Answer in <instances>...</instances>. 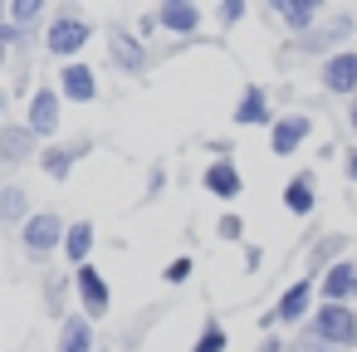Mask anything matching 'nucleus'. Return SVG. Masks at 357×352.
I'll use <instances>...</instances> for the list:
<instances>
[{"label": "nucleus", "instance_id": "1", "mask_svg": "<svg viewBox=\"0 0 357 352\" xmlns=\"http://www.w3.org/2000/svg\"><path fill=\"white\" fill-rule=\"evenodd\" d=\"M89 40H93V20H89L84 10L64 6V10H54V15H50V25H45V40H40V45H45V54H50V59L74 64V59H84Z\"/></svg>", "mask_w": 357, "mask_h": 352}, {"label": "nucleus", "instance_id": "2", "mask_svg": "<svg viewBox=\"0 0 357 352\" xmlns=\"http://www.w3.org/2000/svg\"><path fill=\"white\" fill-rule=\"evenodd\" d=\"M357 35V15L352 10H333L323 15L318 30H308L303 40H289V54H303V59H333L337 49H352L347 40Z\"/></svg>", "mask_w": 357, "mask_h": 352}, {"label": "nucleus", "instance_id": "3", "mask_svg": "<svg viewBox=\"0 0 357 352\" xmlns=\"http://www.w3.org/2000/svg\"><path fill=\"white\" fill-rule=\"evenodd\" d=\"M64 230H69V220H64L59 211H35L15 235H20V250H25L30 264H50V259L64 250Z\"/></svg>", "mask_w": 357, "mask_h": 352}, {"label": "nucleus", "instance_id": "4", "mask_svg": "<svg viewBox=\"0 0 357 352\" xmlns=\"http://www.w3.org/2000/svg\"><path fill=\"white\" fill-rule=\"evenodd\" d=\"M303 328L318 342H328L333 352H357V308H347V303H318Z\"/></svg>", "mask_w": 357, "mask_h": 352}, {"label": "nucleus", "instance_id": "5", "mask_svg": "<svg viewBox=\"0 0 357 352\" xmlns=\"http://www.w3.org/2000/svg\"><path fill=\"white\" fill-rule=\"evenodd\" d=\"M45 147L59 137V128H64V98H59V89L54 84H35L30 89V98H25V118H20Z\"/></svg>", "mask_w": 357, "mask_h": 352}, {"label": "nucleus", "instance_id": "6", "mask_svg": "<svg viewBox=\"0 0 357 352\" xmlns=\"http://www.w3.org/2000/svg\"><path fill=\"white\" fill-rule=\"evenodd\" d=\"M313 308H318V279H308V274H298L274 303H269V313H274V332L279 328H303L308 318H313Z\"/></svg>", "mask_w": 357, "mask_h": 352}, {"label": "nucleus", "instance_id": "7", "mask_svg": "<svg viewBox=\"0 0 357 352\" xmlns=\"http://www.w3.org/2000/svg\"><path fill=\"white\" fill-rule=\"evenodd\" d=\"M69 279H74V303H79V313H84L89 323H98V318L113 313V284H108V274H103L98 264H84V269H74Z\"/></svg>", "mask_w": 357, "mask_h": 352}, {"label": "nucleus", "instance_id": "8", "mask_svg": "<svg viewBox=\"0 0 357 352\" xmlns=\"http://www.w3.org/2000/svg\"><path fill=\"white\" fill-rule=\"evenodd\" d=\"M103 45H108V64H113L118 74H128V79H142V74L152 69V45H142V40H137V30H128V25H113Z\"/></svg>", "mask_w": 357, "mask_h": 352}, {"label": "nucleus", "instance_id": "9", "mask_svg": "<svg viewBox=\"0 0 357 352\" xmlns=\"http://www.w3.org/2000/svg\"><path fill=\"white\" fill-rule=\"evenodd\" d=\"M54 89H59V98L64 103H74V108H89V103H98V69L93 64H84V59H74V64H59V74H54Z\"/></svg>", "mask_w": 357, "mask_h": 352}, {"label": "nucleus", "instance_id": "10", "mask_svg": "<svg viewBox=\"0 0 357 352\" xmlns=\"http://www.w3.org/2000/svg\"><path fill=\"white\" fill-rule=\"evenodd\" d=\"M313 113H279L269 128V157H298L313 137Z\"/></svg>", "mask_w": 357, "mask_h": 352}, {"label": "nucleus", "instance_id": "11", "mask_svg": "<svg viewBox=\"0 0 357 352\" xmlns=\"http://www.w3.org/2000/svg\"><path fill=\"white\" fill-rule=\"evenodd\" d=\"M201 191L215 196L220 206H235L245 196V171L235 167V157H211L206 171H201Z\"/></svg>", "mask_w": 357, "mask_h": 352}, {"label": "nucleus", "instance_id": "12", "mask_svg": "<svg viewBox=\"0 0 357 352\" xmlns=\"http://www.w3.org/2000/svg\"><path fill=\"white\" fill-rule=\"evenodd\" d=\"M318 89L328 98H357V49H337L333 59L318 64Z\"/></svg>", "mask_w": 357, "mask_h": 352}, {"label": "nucleus", "instance_id": "13", "mask_svg": "<svg viewBox=\"0 0 357 352\" xmlns=\"http://www.w3.org/2000/svg\"><path fill=\"white\" fill-rule=\"evenodd\" d=\"M45 142L25 128V123H0V171H15L25 162H40Z\"/></svg>", "mask_w": 357, "mask_h": 352}, {"label": "nucleus", "instance_id": "14", "mask_svg": "<svg viewBox=\"0 0 357 352\" xmlns=\"http://www.w3.org/2000/svg\"><path fill=\"white\" fill-rule=\"evenodd\" d=\"M274 98H269V89L264 84H245L240 89V98H235V108H230V123L235 128H274Z\"/></svg>", "mask_w": 357, "mask_h": 352}, {"label": "nucleus", "instance_id": "15", "mask_svg": "<svg viewBox=\"0 0 357 352\" xmlns=\"http://www.w3.org/2000/svg\"><path fill=\"white\" fill-rule=\"evenodd\" d=\"M89 152H93V137H79V142H50V147L40 152V162H35V167H40L50 181H69V176H74V167H79Z\"/></svg>", "mask_w": 357, "mask_h": 352}, {"label": "nucleus", "instance_id": "16", "mask_svg": "<svg viewBox=\"0 0 357 352\" xmlns=\"http://www.w3.org/2000/svg\"><path fill=\"white\" fill-rule=\"evenodd\" d=\"M157 25H162V35L196 40V35H201V25H206V15H201L196 0H162V6H157Z\"/></svg>", "mask_w": 357, "mask_h": 352}, {"label": "nucleus", "instance_id": "17", "mask_svg": "<svg viewBox=\"0 0 357 352\" xmlns=\"http://www.w3.org/2000/svg\"><path fill=\"white\" fill-rule=\"evenodd\" d=\"M269 15L274 20H284V30L294 35V40H303L308 30H318L323 25V6H318V0H269Z\"/></svg>", "mask_w": 357, "mask_h": 352}, {"label": "nucleus", "instance_id": "18", "mask_svg": "<svg viewBox=\"0 0 357 352\" xmlns=\"http://www.w3.org/2000/svg\"><path fill=\"white\" fill-rule=\"evenodd\" d=\"M93 250H98V225L89 220V215H79V220H69V230H64V264H69V274L74 269H84V264H93Z\"/></svg>", "mask_w": 357, "mask_h": 352}, {"label": "nucleus", "instance_id": "19", "mask_svg": "<svg viewBox=\"0 0 357 352\" xmlns=\"http://www.w3.org/2000/svg\"><path fill=\"white\" fill-rule=\"evenodd\" d=\"M318 303H347V308H357V259H337L318 279Z\"/></svg>", "mask_w": 357, "mask_h": 352}, {"label": "nucleus", "instance_id": "20", "mask_svg": "<svg viewBox=\"0 0 357 352\" xmlns=\"http://www.w3.org/2000/svg\"><path fill=\"white\" fill-rule=\"evenodd\" d=\"M284 211L298 215V220H308L318 211V176H313V167H303V171H294L284 181Z\"/></svg>", "mask_w": 357, "mask_h": 352}, {"label": "nucleus", "instance_id": "21", "mask_svg": "<svg viewBox=\"0 0 357 352\" xmlns=\"http://www.w3.org/2000/svg\"><path fill=\"white\" fill-rule=\"evenodd\" d=\"M54 352H98V337H93V323L74 308L64 323H59V337H54Z\"/></svg>", "mask_w": 357, "mask_h": 352}, {"label": "nucleus", "instance_id": "22", "mask_svg": "<svg viewBox=\"0 0 357 352\" xmlns=\"http://www.w3.org/2000/svg\"><path fill=\"white\" fill-rule=\"evenodd\" d=\"M30 215H35V201H30V191H25L20 181H6V186H0V225L20 230Z\"/></svg>", "mask_w": 357, "mask_h": 352}, {"label": "nucleus", "instance_id": "23", "mask_svg": "<svg viewBox=\"0 0 357 352\" xmlns=\"http://www.w3.org/2000/svg\"><path fill=\"white\" fill-rule=\"evenodd\" d=\"M337 259H347V235H323V240H313L308 245V279H323Z\"/></svg>", "mask_w": 357, "mask_h": 352}, {"label": "nucleus", "instance_id": "24", "mask_svg": "<svg viewBox=\"0 0 357 352\" xmlns=\"http://www.w3.org/2000/svg\"><path fill=\"white\" fill-rule=\"evenodd\" d=\"M69 293H74V279L69 274H45V303H50V313L64 323L74 308H69Z\"/></svg>", "mask_w": 357, "mask_h": 352}, {"label": "nucleus", "instance_id": "25", "mask_svg": "<svg viewBox=\"0 0 357 352\" xmlns=\"http://www.w3.org/2000/svg\"><path fill=\"white\" fill-rule=\"evenodd\" d=\"M191 352H230V332H225V323H220V318H206L201 332H196V342H191Z\"/></svg>", "mask_w": 357, "mask_h": 352}, {"label": "nucleus", "instance_id": "26", "mask_svg": "<svg viewBox=\"0 0 357 352\" xmlns=\"http://www.w3.org/2000/svg\"><path fill=\"white\" fill-rule=\"evenodd\" d=\"M45 15H50L45 0H10V25H15V30H35Z\"/></svg>", "mask_w": 357, "mask_h": 352}, {"label": "nucleus", "instance_id": "27", "mask_svg": "<svg viewBox=\"0 0 357 352\" xmlns=\"http://www.w3.org/2000/svg\"><path fill=\"white\" fill-rule=\"evenodd\" d=\"M191 274H196V259H191V254H176V259H172V264L162 269V279H167L172 289H181V284H186Z\"/></svg>", "mask_w": 357, "mask_h": 352}, {"label": "nucleus", "instance_id": "28", "mask_svg": "<svg viewBox=\"0 0 357 352\" xmlns=\"http://www.w3.org/2000/svg\"><path fill=\"white\" fill-rule=\"evenodd\" d=\"M215 235H220L225 245H240V240H245V220H240L235 211H225V215L215 220Z\"/></svg>", "mask_w": 357, "mask_h": 352}, {"label": "nucleus", "instance_id": "29", "mask_svg": "<svg viewBox=\"0 0 357 352\" xmlns=\"http://www.w3.org/2000/svg\"><path fill=\"white\" fill-rule=\"evenodd\" d=\"M245 15H250V6H245V0H220V6H215V20H220L225 30H235Z\"/></svg>", "mask_w": 357, "mask_h": 352}, {"label": "nucleus", "instance_id": "30", "mask_svg": "<svg viewBox=\"0 0 357 352\" xmlns=\"http://www.w3.org/2000/svg\"><path fill=\"white\" fill-rule=\"evenodd\" d=\"M289 352H333V347H328V342H318L308 328H298V332L289 337Z\"/></svg>", "mask_w": 357, "mask_h": 352}, {"label": "nucleus", "instance_id": "31", "mask_svg": "<svg viewBox=\"0 0 357 352\" xmlns=\"http://www.w3.org/2000/svg\"><path fill=\"white\" fill-rule=\"evenodd\" d=\"M132 30H137V40H142V45H152V35H162V25H157V10H142Z\"/></svg>", "mask_w": 357, "mask_h": 352}, {"label": "nucleus", "instance_id": "32", "mask_svg": "<svg viewBox=\"0 0 357 352\" xmlns=\"http://www.w3.org/2000/svg\"><path fill=\"white\" fill-rule=\"evenodd\" d=\"M162 191H167V167L157 162V167L147 171V201H162Z\"/></svg>", "mask_w": 357, "mask_h": 352}, {"label": "nucleus", "instance_id": "33", "mask_svg": "<svg viewBox=\"0 0 357 352\" xmlns=\"http://www.w3.org/2000/svg\"><path fill=\"white\" fill-rule=\"evenodd\" d=\"M342 176L357 186V147H347V152H342Z\"/></svg>", "mask_w": 357, "mask_h": 352}, {"label": "nucleus", "instance_id": "34", "mask_svg": "<svg viewBox=\"0 0 357 352\" xmlns=\"http://www.w3.org/2000/svg\"><path fill=\"white\" fill-rule=\"evenodd\" d=\"M259 259H264V250H259V245H250V250H245V269H259Z\"/></svg>", "mask_w": 357, "mask_h": 352}, {"label": "nucleus", "instance_id": "35", "mask_svg": "<svg viewBox=\"0 0 357 352\" xmlns=\"http://www.w3.org/2000/svg\"><path fill=\"white\" fill-rule=\"evenodd\" d=\"M347 132H352V147H357V98L347 103Z\"/></svg>", "mask_w": 357, "mask_h": 352}, {"label": "nucleus", "instance_id": "36", "mask_svg": "<svg viewBox=\"0 0 357 352\" xmlns=\"http://www.w3.org/2000/svg\"><path fill=\"white\" fill-rule=\"evenodd\" d=\"M6 108H10V93L0 89V123H10V118H6Z\"/></svg>", "mask_w": 357, "mask_h": 352}, {"label": "nucleus", "instance_id": "37", "mask_svg": "<svg viewBox=\"0 0 357 352\" xmlns=\"http://www.w3.org/2000/svg\"><path fill=\"white\" fill-rule=\"evenodd\" d=\"M10 20V0H0V25H6Z\"/></svg>", "mask_w": 357, "mask_h": 352}]
</instances>
